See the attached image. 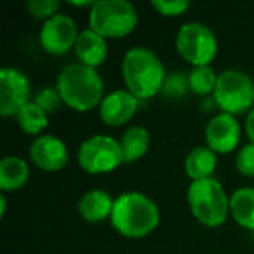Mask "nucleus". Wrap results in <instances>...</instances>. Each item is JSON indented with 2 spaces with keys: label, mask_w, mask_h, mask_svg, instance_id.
<instances>
[{
  "label": "nucleus",
  "mask_w": 254,
  "mask_h": 254,
  "mask_svg": "<svg viewBox=\"0 0 254 254\" xmlns=\"http://www.w3.org/2000/svg\"><path fill=\"white\" fill-rule=\"evenodd\" d=\"M110 221L120 235L127 239H141L157 228L160 212L148 195L141 191H126L115 198Z\"/></svg>",
  "instance_id": "nucleus-1"
},
{
  "label": "nucleus",
  "mask_w": 254,
  "mask_h": 254,
  "mask_svg": "<svg viewBox=\"0 0 254 254\" xmlns=\"http://www.w3.org/2000/svg\"><path fill=\"white\" fill-rule=\"evenodd\" d=\"M56 89L64 105L77 112H89L101 105L105 84L96 68L82 63L66 64L58 75Z\"/></svg>",
  "instance_id": "nucleus-2"
},
{
  "label": "nucleus",
  "mask_w": 254,
  "mask_h": 254,
  "mask_svg": "<svg viewBox=\"0 0 254 254\" xmlns=\"http://www.w3.org/2000/svg\"><path fill=\"white\" fill-rule=\"evenodd\" d=\"M122 77L127 91L138 99H148L164 91L166 68L160 58L148 47H132L122 60Z\"/></svg>",
  "instance_id": "nucleus-3"
},
{
  "label": "nucleus",
  "mask_w": 254,
  "mask_h": 254,
  "mask_svg": "<svg viewBox=\"0 0 254 254\" xmlns=\"http://www.w3.org/2000/svg\"><path fill=\"white\" fill-rule=\"evenodd\" d=\"M187 198L195 219L209 228L221 226L230 214V198L223 185L214 178L191 181Z\"/></svg>",
  "instance_id": "nucleus-4"
},
{
  "label": "nucleus",
  "mask_w": 254,
  "mask_h": 254,
  "mask_svg": "<svg viewBox=\"0 0 254 254\" xmlns=\"http://www.w3.org/2000/svg\"><path fill=\"white\" fill-rule=\"evenodd\" d=\"M138 25V11L129 0H98L89 12V28L105 39H120Z\"/></svg>",
  "instance_id": "nucleus-5"
},
{
  "label": "nucleus",
  "mask_w": 254,
  "mask_h": 254,
  "mask_svg": "<svg viewBox=\"0 0 254 254\" xmlns=\"http://www.w3.org/2000/svg\"><path fill=\"white\" fill-rule=\"evenodd\" d=\"M212 98L216 105L230 115L251 112L254 106V80L242 70H225L219 73Z\"/></svg>",
  "instance_id": "nucleus-6"
},
{
  "label": "nucleus",
  "mask_w": 254,
  "mask_h": 254,
  "mask_svg": "<svg viewBox=\"0 0 254 254\" xmlns=\"http://www.w3.org/2000/svg\"><path fill=\"white\" fill-rule=\"evenodd\" d=\"M176 49L193 66H209L218 54V39L207 25L190 21L178 30Z\"/></svg>",
  "instance_id": "nucleus-7"
},
{
  "label": "nucleus",
  "mask_w": 254,
  "mask_h": 254,
  "mask_svg": "<svg viewBox=\"0 0 254 254\" xmlns=\"http://www.w3.org/2000/svg\"><path fill=\"white\" fill-rule=\"evenodd\" d=\"M77 160L85 173L105 174L124 164V155L119 139L106 134H94L78 146Z\"/></svg>",
  "instance_id": "nucleus-8"
},
{
  "label": "nucleus",
  "mask_w": 254,
  "mask_h": 254,
  "mask_svg": "<svg viewBox=\"0 0 254 254\" xmlns=\"http://www.w3.org/2000/svg\"><path fill=\"white\" fill-rule=\"evenodd\" d=\"M30 78L18 68L0 70V115L16 117V113L32 101Z\"/></svg>",
  "instance_id": "nucleus-9"
},
{
  "label": "nucleus",
  "mask_w": 254,
  "mask_h": 254,
  "mask_svg": "<svg viewBox=\"0 0 254 254\" xmlns=\"http://www.w3.org/2000/svg\"><path fill=\"white\" fill-rule=\"evenodd\" d=\"M80 35L77 28V23L66 14H56L51 19L44 21L40 30V46L54 56L66 54L68 51L77 44Z\"/></svg>",
  "instance_id": "nucleus-10"
},
{
  "label": "nucleus",
  "mask_w": 254,
  "mask_h": 254,
  "mask_svg": "<svg viewBox=\"0 0 254 254\" xmlns=\"http://www.w3.org/2000/svg\"><path fill=\"white\" fill-rule=\"evenodd\" d=\"M205 143L216 153H230L237 148L240 141V124L235 115L218 113L205 126Z\"/></svg>",
  "instance_id": "nucleus-11"
},
{
  "label": "nucleus",
  "mask_w": 254,
  "mask_h": 254,
  "mask_svg": "<svg viewBox=\"0 0 254 254\" xmlns=\"http://www.w3.org/2000/svg\"><path fill=\"white\" fill-rule=\"evenodd\" d=\"M30 157L39 169L56 173L68 164V148L58 136L40 134L30 145Z\"/></svg>",
  "instance_id": "nucleus-12"
},
{
  "label": "nucleus",
  "mask_w": 254,
  "mask_h": 254,
  "mask_svg": "<svg viewBox=\"0 0 254 254\" xmlns=\"http://www.w3.org/2000/svg\"><path fill=\"white\" fill-rule=\"evenodd\" d=\"M139 99L127 89H117L103 98L99 105V117L106 126L119 127L127 124L138 112Z\"/></svg>",
  "instance_id": "nucleus-13"
},
{
  "label": "nucleus",
  "mask_w": 254,
  "mask_h": 254,
  "mask_svg": "<svg viewBox=\"0 0 254 254\" xmlns=\"http://www.w3.org/2000/svg\"><path fill=\"white\" fill-rule=\"evenodd\" d=\"M75 54H77L78 63L96 68L105 63L106 56H108V44H106L105 37L87 28L78 35L77 44H75Z\"/></svg>",
  "instance_id": "nucleus-14"
},
{
  "label": "nucleus",
  "mask_w": 254,
  "mask_h": 254,
  "mask_svg": "<svg viewBox=\"0 0 254 254\" xmlns=\"http://www.w3.org/2000/svg\"><path fill=\"white\" fill-rule=\"evenodd\" d=\"M113 204L115 198H112V195L105 190H94L85 191L78 200V214L89 223H98L103 219L110 218L113 211Z\"/></svg>",
  "instance_id": "nucleus-15"
},
{
  "label": "nucleus",
  "mask_w": 254,
  "mask_h": 254,
  "mask_svg": "<svg viewBox=\"0 0 254 254\" xmlns=\"http://www.w3.org/2000/svg\"><path fill=\"white\" fill-rule=\"evenodd\" d=\"M30 178V167L25 159L7 155L0 160V190L12 191L25 187Z\"/></svg>",
  "instance_id": "nucleus-16"
},
{
  "label": "nucleus",
  "mask_w": 254,
  "mask_h": 254,
  "mask_svg": "<svg viewBox=\"0 0 254 254\" xmlns=\"http://www.w3.org/2000/svg\"><path fill=\"white\" fill-rule=\"evenodd\" d=\"M216 166H218L216 152H212L209 146H195L185 159V171L193 181L212 178Z\"/></svg>",
  "instance_id": "nucleus-17"
},
{
  "label": "nucleus",
  "mask_w": 254,
  "mask_h": 254,
  "mask_svg": "<svg viewBox=\"0 0 254 254\" xmlns=\"http://www.w3.org/2000/svg\"><path fill=\"white\" fill-rule=\"evenodd\" d=\"M120 150L124 155V164H131L145 157L150 148V132L143 126H132L126 129L122 138L119 139Z\"/></svg>",
  "instance_id": "nucleus-18"
},
{
  "label": "nucleus",
  "mask_w": 254,
  "mask_h": 254,
  "mask_svg": "<svg viewBox=\"0 0 254 254\" xmlns=\"http://www.w3.org/2000/svg\"><path fill=\"white\" fill-rule=\"evenodd\" d=\"M230 214L240 226L254 230V188L242 187L230 197Z\"/></svg>",
  "instance_id": "nucleus-19"
},
{
  "label": "nucleus",
  "mask_w": 254,
  "mask_h": 254,
  "mask_svg": "<svg viewBox=\"0 0 254 254\" xmlns=\"http://www.w3.org/2000/svg\"><path fill=\"white\" fill-rule=\"evenodd\" d=\"M16 120H18L19 127L25 134H32L39 138L40 132L44 131L49 124V115L37 105L35 101H30L16 113Z\"/></svg>",
  "instance_id": "nucleus-20"
},
{
  "label": "nucleus",
  "mask_w": 254,
  "mask_h": 254,
  "mask_svg": "<svg viewBox=\"0 0 254 254\" xmlns=\"http://www.w3.org/2000/svg\"><path fill=\"white\" fill-rule=\"evenodd\" d=\"M218 77L216 71L209 66H193L188 73V87L191 92L198 96H207L214 92L216 84H218Z\"/></svg>",
  "instance_id": "nucleus-21"
},
{
  "label": "nucleus",
  "mask_w": 254,
  "mask_h": 254,
  "mask_svg": "<svg viewBox=\"0 0 254 254\" xmlns=\"http://www.w3.org/2000/svg\"><path fill=\"white\" fill-rule=\"evenodd\" d=\"M33 101H35L37 105H39L40 108L47 113V115H51V113H54V112L60 110L63 99H61V96H60V92H58L56 87H44L37 92L35 98H33Z\"/></svg>",
  "instance_id": "nucleus-22"
},
{
  "label": "nucleus",
  "mask_w": 254,
  "mask_h": 254,
  "mask_svg": "<svg viewBox=\"0 0 254 254\" xmlns=\"http://www.w3.org/2000/svg\"><path fill=\"white\" fill-rule=\"evenodd\" d=\"M28 12L37 19H51L53 16L58 14V9H60V2L58 0H32L26 4Z\"/></svg>",
  "instance_id": "nucleus-23"
},
{
  "label": "nucleus",
  "mask_w": 254,
  "mask_h": 254,
  "mask_svg": "<svg viewBox=\"0 0 254 254\" xmlns=\"http://www.w3.org/2000/svg\"><path fill=\"white\" fill-rule=\"evenodd\" d=\"M152 7L159 14L174 18V16L185 14L190 9V2L188 0H152Z\"/></svg>",
  "instance_id": "nucleus-24"
},
{
  "label": "nucleus",
  "mask_w": 254,
  "mask_h": 254,
  "mask_svg": "<svg viewBox=\"0 0 254 254\" xmlns=\"http://www.w3.org/2000/svg\"><path fill=\"white\" fill-rule=\"evenodd\" d=\"M235 166L242 176L247 178L254 176V143H247L246 146H242L239 150Z\"/></svg>",
  "instance_id": "nucleus-25"
},
{
  "label": "nucleus",
  "mask_w": 254,
  "mask_h": 254,
  "mask_svg": "<svg viewBox=\"0 0 254 254\" xmlns=\"http://www.w3.org/2000/svg\"><path fill=\"white\" fill-rule=\"evenodd\" d=\"M187 87H188V75L187 77H183V75H169L166 78V84H164V91L173 92V94H181Z\"/></svg>",
  "instance_id": "nucleus-26"
},
{
  "label": "nucleus",
  "mask_w": 254,
  "mask_h": 254,
  "mask_svg": "<svg viewBox=\"0 0 254 254\" xmlns=\"http://www.w3.org/2000/svg\"><path fill=\"white\" fill-rule=\"evenodd\" d=\"M246 134L249 136L251 143H254V106L246 117Z\"/></svg>",
  "instance_id": "nucleus-27"
},
{
  "label": "nucleus",
  "mask_w": 254,
  "mask_h": 254,
  "mask_svg": "<svg viewBox=\"0 0 254 254\" xmlns=\"http://www.w3.org/2000/svg\"><path fill=\"white\" fill-rule=\"evenodd\" d=\"M5 207H7V200H5V195H0V218L5 214Z\"/></svg>",
  "instance_id": "nucleus-28"
}]
</instances>
